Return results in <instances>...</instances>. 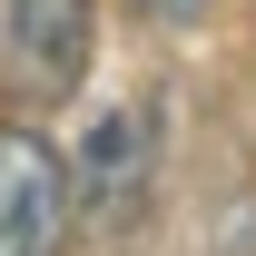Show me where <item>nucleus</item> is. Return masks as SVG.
<instances>
[{
	"label": "nucleus",
	"instance_id": "nucleus-1",
	"mask_svg": "<svg viewBox=\"0 0 256 256\" xmlns=\"http://www.w3.org/2000/svg\"><path fill=\"white\" fill-rule=\"evenodd\" d=\"M148 188H158V98H118L89 118L69 158V217L89 236H128L148 217Z\"/></svg>",
	"mask_w": 256,
	"mask_h": 256
},
{
	"label": "nucleus",
	"instance_id": "nucleus-2",
	"mask_svg": "<svg viewBox=\"0 0 256 256\" xmlns=\"http://www.w3.org/2000/svg\"><path fill=\"white\" fill-rule=\"evenodd\" d=\"M69 246V158L30 118H0V256H60Z\"/></svg>",
	"mask_w": 256,
	"mask_h": 256
},
{
	"label": "nucleus",
	"instance_id": "nucleus-3",
	"mask_svg": "<svg viewBox=\"0 0 256 256\" xmlns=\"http://www.w3.org/2000/svg\"><path fill=\"white\" fill-rule=\"evenodd\" d=\"M0 50H10V79L50 108L89 79L98 50V0H0Z\"/></svg>",
	"mask_w": 256,
	"mask_h": 256
},
{
	"label": "nucleus",
	"instance_id": "nucleus-4",
	"mask_svg": "<svg viewBox=\"0 0 256 256\" xmlns=\"http://www.w3.org/2000/svg\"><path fill=\"white\" fill-rule=\"evenodd\" d=\"M138 10H148V20H197L207 0H138Z\"/></svg>",
	"mask_w": 256,
	"mask_h": 256
}]
</instances>
